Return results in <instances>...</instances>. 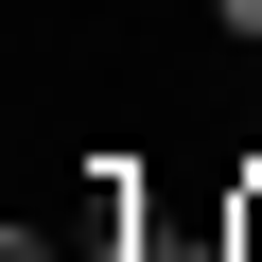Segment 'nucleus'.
I'll return each mask as SVG.
<instances>
[{
	"instance_id": "nucleus-2",
	"label": "nucleus",
	"mask_w": 262,
	"mask_h": 262,
	"mask_svg": "<svg viewBox=\"0 0 262 262\" xmlns=\"http://www.w3.org/2000/svg\"><path fill=\"white\" fill-rule=\"evenodd\" d=\"M192 35H245V53H262V0H192Z\"/></svg>"
},
{
	"instance_id": "nucleus-1",
	"label": "nucleus",
	"mask_w": 262,
	"mask_h": 262,
	"mask_svg": "<svg viewBox=\"0 0 262 262\" xmlns=\"http://www.w3.org/2000/svg\"><path fill=\"white\" fill-rule=\"evenodd\" d=\"M227 262H262V158H227Z\"/></svg>"
}]
</instances>
